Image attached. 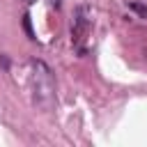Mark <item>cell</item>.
<instances>
[{
	"label": "cell",
	"instance_id": "7a4b0ae2",
	"mask_svg": "<svg viewBox=\"0 0 147 147\" xmlns=\"http://www.w3.org/2000/svg\"><path fill=\"white\" fill-rule=\"evenodd\" d=\"M90 28V7L87 5H78L74 11V23H71V41L80 44L85 32Z\"/></svg>",
	"mask_w": 147,
	"mask_h": 147
},
{
	"label": "cell",
	"instance_id": "5b68a950",
	"mask_svg": "<svg viewBox=\"0 0 147 147\" xmlns=\"http://www.w3.org/2000/svg\"><path fill=\"white\" fill-rule=\"evenodd\" d=\"M51 2V7H55V9H60V0H48Z\"/></svg>",
	"mask_w": 147,
	"mask_h": 147
},
{
	"label": "cell",
	"instance_id": "3957f363",
	"mask_svg": "<svg viewBox=\"0 0 147 147\" xmlns=\"http://www.w3.org/2000/svg\"><path fill=\"white\" fill-rule=\"evenodd\" d=\"M23 28H25L28 37H30V39H34V32H32V28H30V16H28V14L23 16Z\"/></svg>",
	"mask_w": 147,
	"mask_h": 147
},
{
	"label": "cell",
	"instance_id": "277c9868",
	"mask_svg": "<svg viewBox=\"0 0 147 147\" xmlns=\"http://www.w3.org/2000/svg\"><path fill=\"white\" fill-rule=\"evenodd\" d=\"M129 7H131L133 11H138L140 16H147V7H145V5H138V2H131Z\"/></svg>",
	"mask_w": 147,
	"mask_h": 147
},
{
	"label": "cell",
	"instance_id": "6da1fadb",
	"mask_svg": "<svg viewBox=\"0 0 147 147\" xmlns=\"http://www.w3.org/2000/svg\"><path fill=\"white\" fill-rule=\"evenodd\" d=\"M30 87H32L34 103L39 108H44V110L53 108V103H55V80H53V71L48 69L46 62H41V60L30 62Z\"/></svg>",
	"mask_w": 147,
	"mask_h": 147
}]
</instances>
